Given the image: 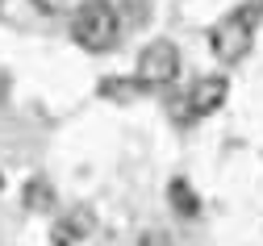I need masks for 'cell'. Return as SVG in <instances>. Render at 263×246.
Wrapping results in <instances>:
<instances>
[{"mask_svg": "<svg viewBox=\"0 0 263 246\" xmlns=\"http://www.w3.org/2000/svg\"><path fill=\"white\" fill-rule=\"evenodd\" d=\"M259 17H263V0H251V5H242V9H234V13H226L221 21H213V29H209V50H213L221 63L247 59Z\"/></svg>", "mask_w": 263, "mask_h": 246, "instance_id": "cell-1", "label": "cell"}, {"mask_svg": "<svg viewBox=\"0 0 263 246\" xmlns=\"http://www.w3.org/2000/svg\"><path fill=\"white\" fill-rule=\"evenodd\" d=\"M121 33V17L113 0H84L71 13V38L88 50V54H105Z\"/></svg>", "mask_w": 263, "mask_h": 246, "instance_id": "cell-2", "label": "cell"}, {"mask_svg": "<svg viewBox=\"0 0 263 246\" xmlns=\"http://www.w3.org/2000/svg\"><path fill=\"white\" fill-rule=\"evenodd\" d=\"M176 75H180V50H176V42H151L142 54H138V84H142V92L146 88H167V84H176Z\"/></svg>", "mask_w": 263, "mask_h": 246, "instance_id": "cell-3", "label": "cell"}, {"mask_svg": "<svg viewBox=\"0 0 263 246\" xmlns=\"http://www.w3.org/2000/svg\"><path fill=\"white\" fill-rule=\"evenodd\" d=\"M230 84L226 75H201L192 88H188V117H209L221 109V100H226Z\"/></svg>", "mask_w": 263, "mask_h": 246, "instance_id": "cell-4", "label": "cell"}, {"mask_svg": "<svg viewBox=\"0 0 263 246\" xmlns=\"http://www.w3.org/2000/svg\"><path fill=\"white\" fill-rule=\"evenodd\" d=\"M88 230H92V209H71L67 217H59L54 221V230H50V238H54V246H71V242H80V238H88Z\"/></svg>", "mask_w": 263, "mask_h": 246, "instance_id": "cell-5", "label": "cell"}, {"mask_svg": "<svg viewBox=\"0 0 263 246\" xmlns=\"http://www.w3.org/2000/svg\"><path fill=\"white\" fill-rule=\"evenodd\" d=\"M21 204L29 209V213H46V209H54V188H50V180L34 175V180L21 188Z\"/></svg>", "mask_w": 263, "mask_h": 246, "instance_id": "cell-6", "label": "cell"}, {"mask_svg": "<svg viewBox=\"0 0 263 246\" xmlns=\"http://www.w3.org/2000/svg\"><path fill=\"white\" fill-rule=\"evenodd\" d=\"M167 200H172V209H176L180 217H196V213H201V196L192 192L188 180H172L167 184Z\"/></svg>", "mask_w": 263, "mask_h": 246, "instance_id": "cell-7", "label": "cell"}, {"mask_svg": "<svg viewBox=\"0 0 263 246\" xmlns=\"http://www.w3.org/2000/svg\"><path fill=\"white\" fill-rule=\"evenodd\" d=\"M142 92V84L134 80V75H109V80H101V96H109V100H117V104H125V100H134Z\"/></svg>", "mask_w": 263, "mask_h": 246, "instance_id": "cell-8", "label": "cell"}, {"mask_svg": "<svg viewBox=\"0 0 263 246\" xmlns=\"http://www.w3.org/2000/svg\"><path fill=\"white\" fill-rule=\"evenodd\" d=\"M34 9H38L42 17H59L63 9H67V0H34Z\"/></svg>", "mask_w": 263, "mask_h": 246, "instance_id": "cell-9", "label": "cell"}, {"mask_svg": "<svg viewBox=\"0 0 263 246\" xmlns=\"http://www.w3.org/2000/svg\"><path fill=\"white\" fill-rule=\"evenodd\" d=\"M138 246H172V238H167V234H159V230H146Z\"/></svg>", "mask_w": 263, "mask_h": 246, "instance_id": "cell-10", "label": "cell"}, {"mask_svg": "<svg viewBox=\"0 0 263 246\" xmlns=\"http://www.w3.org/2000/svg\"><path fill=\"white\" fill-rule=\"evenodd\" d=\"M0 188H5V175H0Z\"/></svg>", "mask_w": 263, "mask_h": 246, "instance_id": "cell-11", "label": "cell"}]
</instances>
